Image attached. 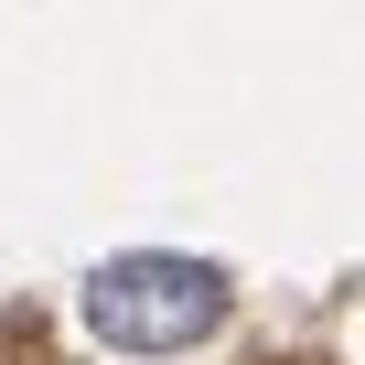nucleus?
Wrapping results in <instances>:
<instances>
[{
	"label": "nucleus",
	"instance_id": "f257e3e1",
	"mask_svg": "<svg viewBox=\"0 0 365 365\" xmlns=\"http://www.w3.org/2000/svg\"><path fill=\"white\" fill-rule=\"evenodd\" d=\"M76 312L108 354H182V344H205L226 322V269L182 258V247H129V258L86 269Z\"/></svg>",
	"mask_w": 365,
	"mask_h": 365
}]
</instances>
